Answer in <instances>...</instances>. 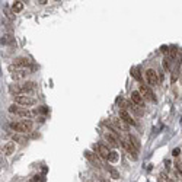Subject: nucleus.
<instances>
[{"label":"nucleus","mask_w":182,"mask_h":182,"mask_svg":"<svg viewBox=\"0 0 182 182\" xmlns=\"http://www.w3.org/2000/svg\"><path fill=\"white\" fill-rule=\"evenodd\" d=\"M131 73H133V76L136 77L137 80H140V74H138V68L137 67H133L131 68Z\"/></svg>","instance_id":"23"},{"label":"nucleus","mask_w":182,"mask_h":182,"mask_svg":"<svg viewBox=\"0 0 182 182\" xmlns=\"http://www.w3.org/2000/svg\"><path fill=\"white\" fill-rule=\"evenodd\" d=\"M181 166H182V165H181ZM181 169H182V168H181Z\"/></svg>","instance_id":"25"},{"label":"nucleus","mask_w":182,"mask_h":182,"mask_svg":"<svg viewBox=\"0 0 182 182\" xmlns=\"http://www.w3.org/2000/svg\"><path fill=\"white\" fill-rule=\"evenodd\" d=\"M28 74H29V73H28L26 68H19V70H15V71L12 73V79L13 80H23V79H26Z\"/></svg>","instance_id":"8"},{"label":"nucleus","mask_w":182,"mask_h":182,"mask_svg":"<svg viewBox=\"0 0 182 182\" xmlns=\"http://www.w3.org/2000/svg\"><path fill=\"white\" fill-rule=\"evenodd\" d=\"M19 111H21V108H19V105H16V103H13V105L9 106V112H10V114H18Z\"/></svg>","instance_id":"21"},{"label":"nucleus","mask_w":182,"mask_h":182,"mask_svg":"<svg viewBox=\"0 0 182 182\" xmlns=\"http://www.w3.org/2000/svg\"><path fill=\"white\" fill-rule=\"evenodd\" d=\"M35 88H36L35 82H25L21 85H12L9 91L12 93H15V96H19V95H28L29 92H34Z\"/></svg>","instance_id":"1"},{"label":"nucleus","mask_w":182,"mask_h":182,"mask_svg":"<svg viewBox=\"0 0 182 182\" xmlns=\"http://www.w3.org/2000/svg\"><path fill=\"white\" fill-rule=\"evenodd\" d=\"M146 80L150 86H156L159 85V79H157V73L153 70V68H149L146 70Z\"/></svg>","instance_id":"4"},{"label":"nucleus","mask_w":182,"mask_h":182,"mask_svg":"<svg viewBox=\"0 0 182 182\" xmlns=\"http://www.w3.org/2000/svg\"><path fill=\"white\" fill-rule=\"evenodd\" d=\"M125 140H128V141H130V143H131V144H133V146H134V147H136L137 150L140 149V143H138V140H137V138H136V137H134V136H131V134H128Z\"/></svg>","instance_id":"16"},{"label":"nucleus","mask_w":182,"mask_h":182,"mask_svg":"<svg viewBox=\"0 0 182 182\" xmlns=\"http://www.w3.org/2000/svg\"><path fill=\"white\" fill-rule=\"evenodd\" d=\"M118 159H120V156H118V153H117V152H111V153H109L108 162H111V163H115V162H117Z\"/></svg>","instance_id":"18"},{"label":"nucleus","mask_w":182,"mask_h":182,"mask_svg":"<svg viewBox=\"0 0 182 182\" xmlns=\"http://www.w3.org/2000/svg\"><path fill=\"white\" fill-rule=\"evenodd\" d=\"M85 156L91 160V162L95 165V166H96V168H99V166H101V162H99V159H98V156H96L95 153H92L91 150H86V152H85Z\"/></svg>","instance_id":"11"},{"label":"nucleus","mask_w":182,"mask_h":182,"mask_svg":"<svg viewBox=\"0 0 182 182\" xmlns=\"http://www.w3.org/2000/svg\"><path fill=\"white\" fill-rule=\"evenodd\" d=\"M13 153H15V143H6V144L3 146V155L10 156Z\"/></svg>","instance_id":"13"},{"label":"nucleus","mask_w":182,"mask_h":182,"mask_svg":"<svg viewBox=\"0 0 182 182\" xmlns=\"http://www.w3.org/2000/svg\"><path fill=\"white\" fill-rule=\"evenodd\" d=\"M96 149H98V153H99L102 157H105V159H108V157H109V153H111V152L108 150V147H106L105 144H99Z\"/></svg>","instance_id":"14"},{"label":"nucleus","mask_w":182,"mask_h":182,"mask_svg":"<svg viewBox=\"0 0 182 182\" xmlns=\"http://www.w3.org/2000/svg\"><path fill=\"white\" fill-rule=\"evenodd\" d=\"M105 140L108 141V144L109 146H112V147H117L120 143H118V137L115 136L114 133H105Z\"/></svg>","instance_id":"10"},{"label":"nucleus","mask_w":182,"mask_h":182,"mask_svg":"<svg viewBox=\"0 0 182 182\" xmlns=\"http://www.w3.org/2000/svg\"><path fill=\"white\" fill-rule=\"evenodd\" d=\"M138 92L141 93V96H143L144 99H147V101H155V95H153V92L150 91L146 85H141Z\"/></svg>","instance_id":"7"},{"label":"nucleus","mask_w":182,"mask_h":182,"mask_svg":"<svg viewBox=\"0 0 182 182\" xmlns=\"http://www.w3.org/2000/svg\"><path fill=\"white\" fill-rule=\"evenodd\" d=\"M12 138H13V141H18V143H22V144H25V143H26V138H25L23 136H19V134L13 136Z\"/></svg>","instance_id":"22"},{"label":"nucleus","mask_w":182,"mask_h":182,"mask_svg":"<svg viewBox=\"0 0 182 182\" xmlns=\"http://www.w3.org/2000/svg\"><path fill=\"white\" fill-rule=\"evenodd\" d=\"M29 64H31V61H29L26 57H18V58L13 60V66H12V67H15L16 70H19V68H26Z\"/></svg>","instance_id":"5"},{"label":"nucleus","mask_w":182,"mask_h":182,"mask_svg":"<svg viewBox=\"0 0 182 182\" xmlns=\"http://www.w3.org/2000/svg\"><path fill=\"white\" fill-rule=\"evenodd\" d=\"M131 101L136 103L137 106H143V105H144V98L141 96L140 92H137V91L131 92Z\"/></svg>","instance_id":"9"},{"label":"nucleus","mask_w":182,"mask_h":182,"mask_svg":"<svg viewBox=\"0 0 182 182\" xmlns=\"http://www.w3.org/2000/svg\"><path fill=\"white\" fill-rule=\"evenodd\" d=\"M120 118L124 121L125 124H131V125L134 124V120L131 118V115L128 114L127 111H124V109H123V111H120Z\"/></svg>","instance_id":"12"},{"label":"nucleus","mask_w":182,"mask_h":182,"mask_svg":"<svg viewBox=\"0 0 182 182\" xmlns=\"http://www.w3.org/2000/svg\"><path fill=\"white\" fill-rule=\"evenodd\" d=\"M106 169L109 171V173H111V176L114 178V179H120V173L115 171L114 168H111V166H106Z\"/></svg>","instance_id":"20"},{"label":"nucleus","mask_w":182,"mask_h":182,"mask_svg":"<svg viewBox=\"0 0 182 182\" xmlns=\"http://www.w3.org/2000/svg\"><path fill=\"white\" fill-rule=\"evenodd\" d=\"M15 99V103L19 105V106H32L36 103L32 96H28V95H19V96H13Z\"/></svg>","instance_id":"3"},{"label":"nucleus","mask_w":182,"mask_h":182,"mask_svg":"<svg viewBox=\"0 0 182 182\" xmlns=\"http://www.w3.org/2000/svg\"><path fill=\"white\" fill-rule=\"evenodd\" d=\"M179 153H181V150H179V149H175V150H173V156H178Z\"/></svg>","instance_id":"24"},{"label":"nucleus","mask_w":182,"mask_h":182,"mask_svg":"<svg viewBox=\"0 0 182 182\" xmlns=\"http://www.w3.org/2000/svg\"><path fill=\"white\" fill-rule=\"evenodd\" d=\"M176 56H178V50L175 48V47H172L171 50L168 51V58H169V61H175L176 60Z\"/></svg>","instance_id":"15"},{"label":"nucleus","mask_w":182,"mask_h":182,"mask_svg":"<svg viewBox=\"0 0 182 182\" xmlns=\"http://www.w3.org/2000/svg\"><path fill=\"white\" fill-rule=\"evenodd\" d=\"M32 121H29V120H22V121H18V123H12L10 124V128L12 130H15V131H18V133H29V131H32Z\"/></svg>","instance_id":"2"},{"label":"nucleus","mask_w":182,"mask_h":182,"mask_svg":"<svg viewBox=\"0 0 182 182\" xmlns=\"http://www.w3.org/2000/svg\"><path fill=\"white\" fill-rule=\"evenodd\" d=\"M12 9H13V12H15V13H19V12H22L23 3H22V1H15V3H13V6H12Z\"/></svg>","instance_id":"17"},{"label":"nucleus","mask_w":182,"mask_h":182,"mask_svg":"<svg viewBox=\"0 0 182 182\" xmlns=\"http://www.w3.org/2000/svg\"><path fill=\"white\" fill-rule=\"evenodd\" d=\"M121 144H123L125 150L130 153V156L133 155V159L136 160V159H137V152H138V150H137V149L134 147V146H133V144H131L128 140H121Z\"/></svg>","instance_id":"6"},{"label":"nucleus","mask_w":182,"mask_h":182,"mask_svg":"<svg viewBox=\"0 0 182 182\" xmlns=\"http://www.w3.org/2000/svg\"><path fill=\"white\" fill-rule=\"evenodd\" d=\"M19 117H23V118H29V117H32V112L31 111H28V109H21L19 112H18Z\"/></svg>","instance_id":"19"}]
</instances>
